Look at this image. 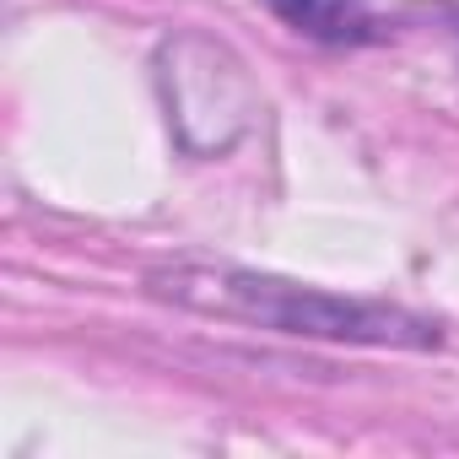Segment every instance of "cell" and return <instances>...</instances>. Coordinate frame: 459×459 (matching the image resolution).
<instances>
[{
    "label": "cell",
    "instance_id": "6da1fadb",
    "mask_svg": "<svg viewBox=\"0 0 459 459\" xmlns=\"http://www.w3.org/2000/svg\"><path fill=\"white\" fill-rule=\"evenodd\" d=\"M152 292L221 314V319H244L260 330L281 335H314V341H351V346H437V325L416 319L405 308L362 303V298H335L319 287H298L281 276H255V271H205V265H178L157 271Z\"/></svg>",
    "mask_w": 459,
    "mask_h": 459
},
{
    "label": "cell",
    "instance_id": "7a4b0ae2",
    "mask_svg": "<svg viewBox=\"0 0 459 459\" xmlns=\"http://www.w3.org/2000/svg\"><path fill=\"white\" fill-rule=\"evenodd\" d=\"M265 6L319 44H378L384 39V22L368 12V0H265Z\"/></svg>",
    "mask_w": 459,
    "mask_h": 459
}]
</instances>
